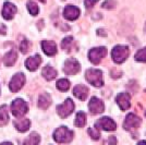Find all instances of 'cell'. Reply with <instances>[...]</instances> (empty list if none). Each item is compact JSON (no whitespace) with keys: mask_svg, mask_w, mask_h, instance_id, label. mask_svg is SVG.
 I'll use <instances>...</instances> for the list:
<instances>
[{"mask_svg":"<svg viewBox=\"0 0 146 145\" xmlns=\"http://www.w3.org/2000/svg\"><path fill=\"white\" fill-rule=\"evenodd\" d=\"M129 55H130V49L128 46H122V45H118L115 46L112 51H111V57L112 60L116 63H122L128 59Z\"/></svg>","mask_w":146,"mask_h":145,"instance_id":"obj_1","label":"cell"},{"mask_svg":"<svg viewBox=\"0 0 146 145\" xmlns=\"http://www.w3.org/2000/svg\"><path fill=\"white\" fill-rule=\"evenodd\" d=\"M74 133L67 127H59L54 132V140L57 143H69L73 140Z\"/></svg>","mask_w":146,"mask_h":145,"instance_id":"obj_2","label":"cell"},{"mask_svg":"<svg viewBox=\"0 0 146 145\" xmlns=\"http://www.w3.org/2000/svg\"><path fill=\"white\" fill-rule=\"evenodd\" d=\"M85 78L88 83L96 87H102L104 85L103 72L98 69H88L85 73Z\"/></svg>","mask_w":146,"mask_h":145,"instance_id":"obj_3","label":"cell"},{"mask_svg":"<svg viewBox=\"0 0 146 145\" xmlns=\"http://www.w3.org/2000/svg\"><path fill=\"white\" fill-rule=\"evenodd\" d=\"M106 54H107V49L105 47H95L88 51V59L92 63L98 65L105 58Z\"/></svg>","mask_w":146,"mask_h":145,"instance_id":"obj_4","label":"cell"},{"mask_svg":"<svg viewBox=\"0 0 146 145\" xmlns=\"http://www.w3.org/2000/svg\"><path fill=\"white\" fill-rule=\"evenodd\" d=\"M11 112L15 117H22L27 112V105L23 99L18 98L11 104Z\"/></svg>","mask_w":146,"mask_h":145,"instance_id":"obj_5","label":"cell"},{"mask_svg":"<svg viewBox=\"0 0 146 145\" xmlns=\"http://www.w3.org/2000/svg\"><path fill=\"white\" fill-rule=\"evenodd\" d=\"M73 110H74V103L70 98H67L64 100V103H62L57 107L58 115L60 116L61 118H67L68 116L72 114Z\"/></svg>","mask_w":146,"mask_h":145,"instance_id":"obj_6","label":"cell"},{"mask_svg":"<svg viewBox=\"0 0 146 145\" xmlns=\"http://www.w3.org/2000/svg\"><path fill=\"white\" fill-rule=\"evenodd\" d=\"M141 126V118L134 114H129L125 117V120L123 122V128L127 131L136 130Z\"/></svg>","mask_w":146,"mask_h":145,"instance_id":"obj_7","label":"cell"},{"mask_svg":"<svg viewBox=\"0 0 146 145\" xmlns=\"http://www.w3.org/2000/svg\"><path fill=\"white\" fill-rule=\"evenodd\" d=\"M80 68L81 66H80L79 61L76 59L70 58V59L66 60L64 65H63V72L67 75H75L80 71Z\"/></svg>","mask_w":146,"mask_h":145,"instance_id":"obj_8","label":"cell"},{"mask_svg":"<svg viewBox=\"0 0 146 145\" xmlns=\"http://www.w3.org/2000/svg\"><path fill=\"white\" fill-rule=\"evenodd\" d=\"M95 127L98 129H102V130H105V131H115L117 129V124L116 122L109 117H103L99 120L96 121Z\"/></svg>","mask_w":146,"mask_h":145,"instance_id":"obj_9","label":"cell"},{"mask_svg":"<svg viewBox=\"0 0 146 145\" xmlns=\"http://www.w3.org/2000/svg\"><path fill=\"white\" fill-rule=\"evenodd\" d=\"M24 83H25L24 74L23 73H17L12 79H11V81H10V85H9L10 91L12 92V93H17V92L20 91L23 87Z\"/></svg>","mask_w":146,"mask_h":145,"instance_id":"obj_10","label":"cell"},{"mask_svg":"<svg viewBox=\"0 0 146 145\" xmlns=\"http://www.w3.org/2000/svg\"><path fill=\"white\" fill-rule=\"evenodd\" d=\"M88 109H90V112L92 115H97V114H102L105 109L104 103L97 98V97H92L90 103H88Z\"/></svg>","mask_w":146,"mask_h":145,"instance_id":"obj_11","label":"cell"},{"mask_svg":"<svg viewBox=\"0 0 146 145\" xmlns=\"http://www.w3.org/2000/svg\"><path fill=\"white\" fill-rule=\"evenodd\" d=\"M116 102L119 105L120 109L125 111L131 106V96L129 95L128 93H120L119 95H117Z\"/></svg>","mask_w":146,"mask_h":145,"instance_id":"obj_12","label":"cell"},{"mask_svg":"<svg viewBox=\"0 0 146 145\" xmlns=\"http://www.w3.org/2000/svg\"><path fill=\"white\" fill-rule=\"evenodd\" d=\"M80 17V9L78 7L68 5L63 9V18L69 20V21H74Z\"/></svg>","mask_w":146,"mask_h":145,"instance_id":"obj_13","label":"cell"},{"mask_svg":"<svg viewBox=\"0 0 146 145\" xmlns=\"http://www.w3.org/2000/svg\"><path fill=\"white\" fill-rule=\"evenodd\" d=\"M17 13V7L11 2H5L2 7V17L6 20H11Z\"/></svg>","mask_w":146,"mask_h":145,"instance_id":"obj_14","label":"cell"},{"mask_svg":"<svg viewBox=\"0 0 146 145\" xmlns=\"http://www.w3.org/2000/svg\"><path fill=\"white\" fill-rule=\"evenodd\" d=\"M40 62H42V57L39 55H35L34 57H30V58L26 59V61H25V67L30 71H35L37 68L39 67Z\"/></svg>","mask_w":146,"mask_h":145,"instance_id":"obj_15","label":"cell"},{"mask_svg":"<svg viewBox=\"0 0 146 145\" xmlns=\"http://www.w3.org/2000/svg\"><path fill=\"white\" fill-rule=\"evenodd\" d=\"M42 48L43 51L47 56H54L57 54V45L55 42L51 41H43L42 43Z\"/></svg>","mask_w":146,"mask_h":145,"instance_id":"obj_16","label":"cell"},{"mask_svg":"<svg viewBox=\"0 0 146 145\" xmlns=\"http://www.w3.org/2000/svg\"><path fill=\"white\" fill-rule=\"evenodd\" d=\"M73 95L75 97H78L81 100H85L87 95H88V88L85 85H76L73 88Z\"/></svg>","mask_w":146,"mask_h":145,"instance_id":"obj_17","label":"cell"},{"mask_svg":"<svg viewBox=\"0 0 146 145\" xmlns=\"http://www.w3.org/2000/svg\"><path fill=\"white\" fill-rule=\"evenodd\" d=\"M14 127L17 128V130L20 131V132H25V131H27L30 129L31 121L30 119H26V118L19 119V120L14 121Z\"/></svg>","mask_w":146,"mask_h":145,"instance_id":"obj_18","label":"cell"},{"mask_svg":"<svg viewBox=\"0 0 146 145\" xmlns=\"http://www.w3.org/2000/svg\"><path fill=\"white\" fill-rule=\"evenodd\" d=\"M51 104V98L49 96V94L44 93L40 96L38 97V102H37V106L40 109H47Z\"/></svg>","mask_w":146,"mask_h":145,"instance_id":"obj_19","label":"cell"},{"mask_svg":"<svg viewBox=\"0 0 146 145\" xmlns=\"http://www.w3.org/2000/svg\"><path fill=\"white\" fill-rule=\"evenodd\" d=\"M17 60V53L14 50H10L9 53H7L3 56V63L6 67H11L14 65V62Z\"/></svg>","mask_w":146,"mask_h":145,"instance_id":"obj_20","label":"cell"},{"mask_svg":"<svg viewBox=\"0 0 146 145\" xmlns=\"http://www.w3.org/2000/svg\"><path fill=\"white\" fill-rule=\"evenodd\" d=\"M42 74H43V76L47 80V81H51V80L56 79V76H57V71H56L52 67L46 66L43 69Z\"/></svg>","mask_w":146,"mask_h":145,"instance_id":"obj_21","label":"cell"},{"mask_svg":"<svg viewBox=\"0 0 146 145\" xmlns=\"http://www.w3.org/2000/svg\"><path fill=\"white\" fill-rule=\"evenodd\" d=\"M74 39H73V37L71 36H68L66 38H63V41L61 43V47L63 49V51H67V53H70L71 50L73 49V42Z\"/></svg>","mask_w":146,"mask_h":145,"instance_id":"obj_22","label":"cell"},{"mask_svg":"<svg viewBox=\"0 0 146 145\" xmlns=\"http://www.w3.org/2000/svg\"><path fill=\"white\" fill-rule=\"evenodd\" d=\"M39 141H40L39 134L33 132V133H31L30 135H29V138L25 140L23 143H24V144H27V145H35V144H38Z\"/></svg>","mask_w":146,"mask_h":145,"instance_id":"obj_23","label":"cell"},{"mask_svg":"<svg viewBox=\"0 0 146 145\" xmlns=\"http://www.w3.org/2000/svg\"><path fill=\"white\" fill-rule=\"evenodd\" d=\"M9 120V116H8V108L6 105L0 107V126H5Z\"/></svg>","mask_w":146,"mask_h":145,"instance_id":"obj_24","label":"cell"},{"mask_svg":"<svg viewBox=\"0 0 146 145\" xmlns=\"http://www.w3.org/2000/svg\"><path fill=\"white\" fill-rule=\"evenodd\" d=\"M86 124V115L83 111H80L76 114L75 118V126L79 128H83Z\"/></svg>","mask_w":146,"mask_h":145,"instance_id":"obj_25","label":"cell"},{"mask_svg":"<svg viewBox=\"0 0 146 145\" xmlns=\"http://www.w3.org/2000/svg\"><path fill=\"white\" fill-rule=\"evenodd\" d=\"M57 87L61 92H67L70 88V82L67 79H61L57 82Z\"/></svg>","mask_w":146,"mask_h":145,"instance_id":"obj_26","label":"cell"},{"mask_svg":"<svg viewBox=\"0 0 146 145\" xmlns=\"http://www.w3.org/2000/svg\"><path fill=\"white\" fill-rule=\"evenodd\" d=\"M27 10L30 11V13L32 15H36L38 11H39V8L37 6L36 2H34V1H29L27 2Z\"/></svg>","mask_w":146,"mask_h":145,"instance_id":"obj_27","label":"cell"},{"mask_svg":"<svg viewBox=\"0 0 146 145\" xmlns=\"http://www.w3.org/2000/svg\"><path fill=\"white\" fill-rule=\"evenodd\" d=\"M135 60L140 61V62H146V47L143 49H140L136 55H135Z\"/></svg>","mask_w":146,"mask_h":145,"instance_id":"obj_28","label":"cell"},{"mask_svg":"<svg viewBox=\"0 0 146 145\" xmlns=\"http://www.w3.org/2000/svg\"><path fill=\"white\" fill-rule=\"evenodd\" d=\"M29 48H30V42L25 37H22V41L20 42V50H21V53L26 54Z\"/></svg>","mask_w":146,"mask_h":145,"instance_id":"obj_29","label":"cell"},{"mask_svg":"<svg viewBox=\"0 0 146 145\" xmlns=\"http://www.w3.org/2000/svg\"><path fill=\"white\" fill-rule=\"evenodd\" d=\"M88 134L91 135V138L93 140H98L100 138V132H99V129L98 128H90L88 129Z\"/></svg>","mask_w":146,"mask_h":145,"instance_id":"obj_30","label":"cell"},{"mask_svg":"<svg viewBox=\"0 0 146 145\" xmlns=\"http://www.w3.org/2000/svg\"><path fill=\"white\" fill-rule=\"evenodd\" d=\"M97 1H99V0H85L84 1V5H85L86 9H92Z\"/></svg>","mask_w":146,"mask_h":145,"instance_id":"obj_31","label":"cell"},{"mask_svg":"<svg viewBox=\"0 0 146 145\" xmlns=\"http://www.w3.org/2000/svg\"><path fill=\"white\" fill-rule=\"evenodd\" d=\"M105 143H117V139L115 138V136H111L110 140H107Z\"/></svg>","mask_w":146,"mask_h":145,"instance_id":"obj_32","label":"cell"},{"mask_svg":"<svg viewBox=\"0 0 146 145\" xmlns=\"http://www.w3.org/2000/svg\"><path fill=\"white\" fill-rule=\"evenodd\" d=\"M0 34H6V26L1 25V27H0Z\"/></svg>","mask_w":146,"mask_h":145,"instance_id":"obj_33","label":"cell"},{"mask_svg":"<svg viewBox=\"0 0 146 145\" xmlns=\"http://www.w3.org/2000/svg\"><path fill=\"white\" fill-rule=\"evenodd\" d=\"M39 1H42V2H46V0H39Z\"/></svg>","mask_w":146,"mask_h":145,"instance_id":"obj_34","label":"cell"},{"mask_svg":"<svg viewBox=\"0 0 146 145\" xmlns=\"http://www.w3.org/2000/svg\"><path fill=\"white\" fill-rule=\"evenodd\" d=\"M145 116H146V112H145Z\"/></svg>","mask_w":146,"mask_h":145,"instance_id":"obj_35","label":"cell"}]
</instances>
